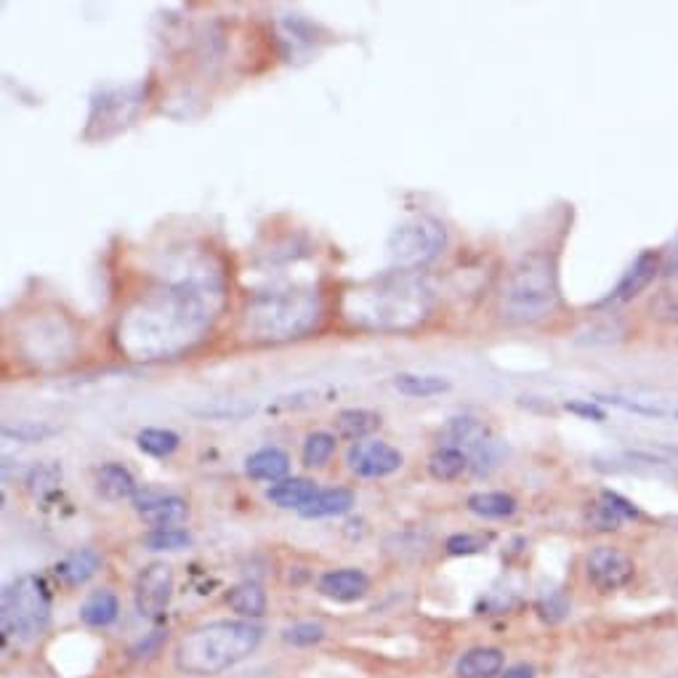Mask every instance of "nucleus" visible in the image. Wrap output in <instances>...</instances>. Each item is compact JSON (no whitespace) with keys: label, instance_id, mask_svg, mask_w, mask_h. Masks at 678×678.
I'll list each match as a JSON object with an SVG mask.
<instances>
[{"label":"nucleus","instance_id":"obj_1","mask_svg":"<svg viewBox=\"0 0 678 678\" xmlns=\"http://www.w3.org/2000/svg\"><path fill=\"white\" fill-rule=\"evenodd\" d=\"M226 306L216 266L192 264L136 301L117 322V343L131 359L179 357L213 328Z\"/></svg>","mask_w":678,"mask_h":678},{"label":"nucleus","instance_id":"obj_2","mask_svg":"<svg viewBox=\"0 0 678 678\" xmlns=\"http://www.w3.org/2000/svg\"><path fill=\"white\" fill-rule=\"evenodd\" d=\"M434 290L413 272H389L343 293V317L362 330L402 333L429 320Z\"/></svg>","mask_w":678,"mask_h":678},{"label":"nucleus","instance_id":"obj_3","mask_svg":"<svg viewBox=\"0 0 678 678\" xmlns=\"http://www.w3.org/2000/svg\"><path fill=\"white\" fill-rule=\"evenodd\" d=\"M322 296L314 288L258 293L240 317V336L250 343H282L304 338L322 320Z\"/></svg>","mask_w":678,"mask_h":678},{"label":"nucleus","instance_id":"obj_4","mask_svg":"<svg viewBox=\"0 0 678 678\" xmlns=\"http://www.w3.org/2000/svg\"><path fill=\"white\" fill-rule=\"evenodd\" d=\"M562 304L556 261L546 250H530L506 272L498 290V314L506 322L530 325L551 317Z\"/></svg>","mask_w":678,"mask_h":678},{"label":"nucleus","instance_id":"obj_5","mask_svg":"<svg viewBox=\"0 0 678 678\" xmlns=\"http://www.w3.org/2000/svg\"><path fill=\"white\" fill-rule=\"evenodd\" d=\"M261 644V628L250 620H216L187 633L176 647V668L187 676H216L242 663Z\"/></svg>","mask_w":678,"mask_h":678},{"label":"nucleus","instance_id":"obj_6","mask_svg":"<svg viewBox=\"0 0 678 678\" xmlns=\"http://www.w3.org/2000/svg\"><path fill=\"white\" fill-rule=\"evenodd\" d=\"M447 248V226L434 216H413L389 234L386 250L394 272L418 274Z\"/></svg>","mask_w":678,"mask_h":678},{"label":"nucleus","instance_id":"obj_7","mask_svg":"<svg viewBox=\"0 0 678 678\" xmlns=\"http://www.w3.org/2000/svg\"><path fill=\"white\" fill-rule=\"evenodd\" d=\"M51 617V596L35 575L19 577L3 591V633L19 641L38 639Z\"/></svg>","mask_w":678,"mask_h":678},{"label":"nucleus","instance_id":"obj_8","mask_svg":"<svg viewBox=\"0 0 678 678\" xmlns=\"http://www.w3.org/2000/svg\"><path fill=\"white\" fill-rule=\"evenodd\" d=\"M402 463H405V455L383 439L354 442L346 452V466L351 474L362 476V479H383V476L397 474Z\"/></svg>","mask_w":678,"mask_h":678},{"label":"nucleus","instance_id":"obj_9","mask_svg":"<svg viewBox=\"0 0 678 678\" xmlns=\"http://www.w3.org/2000/svg\"><path fill=\"white\" fill-rule=\"evenodd\" d=\"M133 596H136V609L141 617H147V620L163 617L173 596V569L165 562H155L141 569Z\"/></svg>","mask_w":678,"mask_h":678},{"label":"nucleus","instance_id":"obj_10","mask_svg":"<svg viewBox=\"0 0 678 678\" xmlns=\"http://www.w3.org/2000/svg\"><path fill=\"white\" fill-rule=\"evenodd\" d=\"M133 508L147 524L155 530H168V527H181L189 519V503L173 492L160 490H144L136 492Z\"/></svg>","mask_w":678,"mask_h":678},{"label":"nucleus","instance_id":"obj_11","mask_svg":"<svg viewBox=\"0 0 678 678\" xmlns=\"http://www.w3.org/2000/svg\"><path fill=\"white\" fill-rule=\"evenodd\" d=\"M585 569H588V580L601 591H615L623 588L633 577V559L620 548L599 546L593 548L588 559H585Z\"/></svg>","mask_w":678,"mask_h":678},{"label":"nucleus","instance_id":"obj_12","mask_svg":"<svg viewBox=\"0 0 678 678\" xmlns=\"http://www.w3.org/2000/svg\"><path fill=\"white\" fill-rule=\"evenodd\" d=\"M657 272H660V258H657L652 250H644V253L628 266V272L623 274V280L617 282V288L612 290L599 306L628 304L631 298H636L641 290H647L649 285L655 282Z\"/></svg>","mask_w":678,"mask_h":678},{"label":"nucleus","instance_id":"obj_13","mask_svg":"<svg viewBox=\"0 0 678 678\" xmlns=\"http://www.w3.org/2000/svg\"><path fill=\"white\" fill-rule=\"evenodd\" d=\"M492 431L484 426L482 421H476L471 415L463 418H452L445 423V429L439 431V447H458L468 455V460L474 458L476 452L487 447L492 442Z\"/></svg>","mask_w":678,"mask_h":678},{"label":"nucleus","instance_id":"obj_14","mask_svg":"<svg viewBox=\"0 0 678 678\" xmlns=\"http://www.w3.org/2000/svg\"><path fill=\"white\" fill-rule=\"evenodd\" d=\"M367 591H370V580L362 569H330L320 577V593L330 601L351 604V601L362 599Z\"/></svg>","mask_w":678,"mask_h":678},{"label":"nucleus","instance_id":"obj_15","mask_svg":"<svg viewBox=\"0 0 678 678\" xmlns=\"http://www.w3.org/2000/svg\"><path fill=\"white\" fill-rule=\"evenodd\" d=\"M636 516H639V511H636L628 500L609 490L601 492L599 500L591 503V508H588V522H591V527L604 532L620 530V524H623L625 519H636Z\"/></svg>","mask_w":678,"mask_h":678},{"label":"nucleus","instance_id":"obj_16","mask_svg":"<svg viewBox=\"0 0 678 678\" xmlns=\"http://www.w3.org/2000/svg\"><path fill=\"white\" fill-rule=\"evenodd\" d=\"M290 471V455L280 447H261L245 458V474L256 482H282Z\"/></svg>","mask_w":678,"mask_h":678},{"label":"nucleus","instance_id":"obj_17","mask_svg":"<svg viewBox=\"0 0 678 678\" xmlns=\"http://www.w3.org/2000/svg\"><path fill=\"white\" fill-rule=\"evenodd\" d=\"M96 492L102 495L104 500H110V503H120V500H133L136 498V479L125 466L120 463H107V466L96 468L94 476Z\"/></svg>","mask_w":678,"mask_h":678},{"label":"nucleus","instance_id":"obj_18","mask_svg":"<svg viewBox=\"0 0 678 678\" xmlns=\"http://www.w3.org/2000/svg\"><path fill=\"white\" fill-rule=\"evenodd\" d=\"M317 492H320V487H317L312 479L293 476V479H282V482L272 484V487L266 490V500L274 503L277 508H293V511L301 514V511L312 503Z\"/></svg>","mask_w":678,"mask_h":678},{"label":"nucleus","instance_id":"obj_19","mask_svg":"<svg viewBox=\"0 0 678 678\" xmlns=\"http://www.w3.org/2000/svg\"><path fill=\"white\" fill-rule=\"evenodd\" d=\"M99 569H102V556L96 554L94 548H80L56 564V577L67 588H78V585L88 583Z\"/></svg>","mask_w":678,"mask_h":678},{"label":"nucleus","instance_id":"obj_20","mask_svg":"<svg viewBox=\"0 0 678 678\" xmlns=\"http://www.w3.org/2000/svg\"><path fill=\"white\" fill-rule=\"evenodd\" d=\"M381 423V415L375 410H367V407H349L333 418L336 434L341 439H349V442H365V439H370V434L381 429Z\"/></svg>","mask_w":678,"mask_h":678},{"label":"nucleus","instance_id":"obj_21","mask_svg":"<svg viewBox=\"0 0 678 678\" xmlns=\"http://www.w3.org/2000/svg\"><path fill=\"white\" fill-rule=\"evenodd\" d=\"M460 678H492L503 671V652L495 647H476L458 660Z\"/></svg>","mask_w":678,"mask_h":678},{"label":"nucleus","instance_id":"obj_22","mask_svg":"<svg viewBox=\"0 0 678 678\" xmlns=\"http://www.w3.org/2000/svg\"><path fill=\"white\" fill-rule=\"evenodd\" d=\"M120 615V601L112 591L102 588V591H94L83 601V607H80V620L91 628H107L112 625Z\"/></svg>","mask_w":678,"mask_h":678},{"label":"nucleus","instance_id":"obj_23","mask_svg":"<svg viewBox=\"0 0 678 678\" xmlns=\"http://www.w3.org/2000/svg\"><path fill=\"white\" fill-rule=\"evenodd\" d=\"M354 506V495L346 487H330V490H320L314 495V500L301 511L304 519H325V516H341L351 511Z\"/></svg>","mask_w":678,"mask_h":678},{"label":"nucleus","instance_id":"obj_24","mask_svg":"<svg viewBox=\"0 0 678 678\" xmlns=\"http://www.w3.org/2000/svg\"><path fill=\"white\" fill-rule=\"evenodd\" d=\"M471 468V460L458 447H437L429 458V474L437 482H455Z\"/></svg>","mask_w":678,"mask_h":678},{"label":"nucleus","instance_id":"obj_25","mask_svg":"<svg viewBox=\"0 0 678 678\" xmlns=\"http://www.w3.org/2000/svg\"><path fill=\"white\" fill-rule=\"evenodd\" d=\"M394 389L399 394L413 399H426V397H439L445 391L452 389V383L442 375H418V373H399L394 378Z\"/></svg>","mask_w":678,"mask_h":678},{"label":"nucleus","instance_id":"obj_26","mask_svg":"<svg viewBox=\"0 0 678 678\" xmlns=\"http://www.w3.org/2000/svg\"><path fill=\"white\" fill-rule=\"evenodd\" d=\"M226 604L245 620H253L266 612V591L258 583H240L226 593Z\"/></svg>","mask_w":678,"mask_h":678},{"label":"nucleus","instance_id":"obj_27","mask_svg":"<svg viewBox=\"0 0 678 678\" xmlns=\"http://www.w3.org/2000/svg\"><path fill=\"white\" fill-rule=\"evenodd\" d=\"M466 508L482 519H506L516 511V500L508 492H476L468 498Z\"/></svg>","mask_w":678,"mask_h":678},{"label":"nucleus","instance_id":"obj_28","mask_svg":"<svg viewBox=\"0 0 678 678\" xmlns=\"http://www.w3.org/2000/svg\"><path fill=\"white\" fill-rule=\"evenodd\" d=\"M136 447L141 452H147L152 458H171L173 452L181 447V437L171 429H157V426H147L136 434Z\"/></svg>","mask_w":678,"mask_h":678},{"label":"nucleus","instance_id":"obj_29","mask_svg":"<svg viewBox=\"0 0 678 678\" xmlns=\"http://www.w3.org/2000/svg\"><path fill=\"white\" fill-rule=\"evenodd\" d=\"M336 445H338L336 434H330V431H314V434H309L304 442V450H301L304 466L309 468L325 466V463L333 458Z\"/></svg>","mask_w":678,"mask_h":678},{"label":"nucleus","instance_id":"obj_30","mask_svg":"<svg viewBox=\"0 0 678 678\" xmlns=\"http://www.w3.org/2000/svg\"><path fill=\"white\" fill-rule=\"evenodd\" d=\"M192 546V535L184 527H168V530H152L144 535V548L147 551H184Z\"/></svg>","mask_w":678,"mask_h":678},{"label":"nucleus","instance_id":"obj_31","mask_svg":"<svg viewBox=\"0 0 678 678\" xmlns=\"http://www.w3.org/2000/svg\"><path fill=\"white\" fill-rule=\"evenodd\" d=\"M652 317L663 322H678V272L671 274V282L652 301Z\"/></svg>","mask_w":678,"mask_h":678},{"label":"nucleus","instance_id":"obj_32","mask_svg":"<svg viewBox=\"0 0 678 678\" xmlns=\"http://www.w3.org/2000/svg\"><path fill=\"white\" fill-rule=\"evenodd\" d=\"M490 540V535H482V532H458L447 538L445 548L450 556H471L490 546Z\"/></svg>","mask_w":678,"mask_h":678},{"label":"nucleus","instance_id":"obj_33","mask_svg":"<svg viewBox=\"0 0 678 678\" xmlns=\"http://www.w3.org/2000/svg\"><path fill=\"white\" fill-rule=\"evenodd\" d=\"M56 434V429L46 426V423L35 421H19V423H6L3 426V437L16 439V442H43L46 437Z\"/></svg>","mask_w":678,"mask_h":678},{"label":"nucleus","instance_id":"obj_34","mask_svg":"<svg viewBox=\"0 0 678 678\" xmlns=\"http://www.w3.org/2000/svg\"><path fill=\"white\" fill-rule=\"evenodd\" d=\"M59 479H62V468L43 463V466L32 468L30 476H27V490H30L32 495L43 498V495H48V492L56 490Z\"/></svg>","mask_w":678,"mask_h":678},{"label":"nucleus","instance_id":"obj_35","mask_svg":"<svg viewBox=\"0 0 678 678\" xmlns=\"http://www.w3.org/2000/svg\"><path fill=\"white\" fill-rule=\"evenodd\" d=\"M282 639L293 644V647H312L317 641L325 639V628L320 623H312V620H304V623H296L285 628Z\"/></svg>","mask_w":678,"mask_h":678},{"label":"nucleus","instance_id":"obj_36","mask_svg":"<svg viewBox=\"0 0 678 678\" xmlns=\"http://www.w3.org/2000/svg\"><path fill=\"white\" fill-rule=\"evenodd\" d=\"M195 413L203 415V418H219V421H240V418L253 413V405L240 402V399H232V402L208 405V407H203V410H195Z\"/></svg>","mask_w":678,"mask_h":678},{"label":"nucleus","instance_id":"obj_37","mask_svg":"<svg viewBox=\"0 0 678 678\" xmlns=\"http://www.w3.org/2000/svg\"><path fill=\"white\" fill-rule=\"evenodd\" d=\"M538 609L548 623H556V620H562L567 615V599H564L562 593H554L548 601H540Z\"/></svg>","mask_w":678,"mask_h":678},{"label":"nucleus","instance_id":"obj_38","mask_svg":"<svg viewBox=\"0 0 678 678\" xmlns=\"http://www.w3.org/2000/svg\"><path fill=\"white\" fill-rule=\"evenodd\" d=\"M564 407H567L569 413L583 415V418H588V421L599 423V421H604V418H607V413L601 410L599 402H591V399H585V402H567Z\"/></svg>","mask_w":678,"mask_h":678},{"label":"nucleus","instance_id":"obj_39","mask_svg":"<svg viewBox=\"0 0 678 678\" xmlns=\"http://www.w3.org/2000/svg\"><path fill=\"white\" fill-rule=\"evenodd\" d=\"M500 678H535V671H532L530 665H514L506 673H500Z\"/></svg>","mask_w":678,"mask_h":678},{"label":"nucleus","instance_id":"obj_40","mask_svg":"<svg viewBox=\"0 0 678 678\" xmlns=\"http://www.w3.org/2000/svg\"><path fill=\"white\" fill-rule=\"evenodd\" d=\"M665 272L673 274L678 272V240L671 250H668V258H665Z\"/></svg>","mask_w":678,"mask_h":678},{"label":"nucleus","instance_id":"obj_41","mask_svg":"<svg viewBox=\"0 0 678 678\" xmlns=\"http://www.w3.org/2000/svg\"><path fill=\"white\" fill-rule=\"evenodd\" d=\"M673 415H676V421H678V407H676V413H673Z\"/></svg>","mask_w":678,"mask_h":678},{"label":"nucleus","instance_id":"obj_42","mask_svg":"<svg viewBox=\"0 0 678 678\" xmlns=\"http://www.w3.org/2000/svg\"><path fill=\"white\" fill-rule=\"evenodd\" d=\"M676 593H678V583H676Z\"/></svg>","mask_w":678,"mask_h":678}]
</instances>
